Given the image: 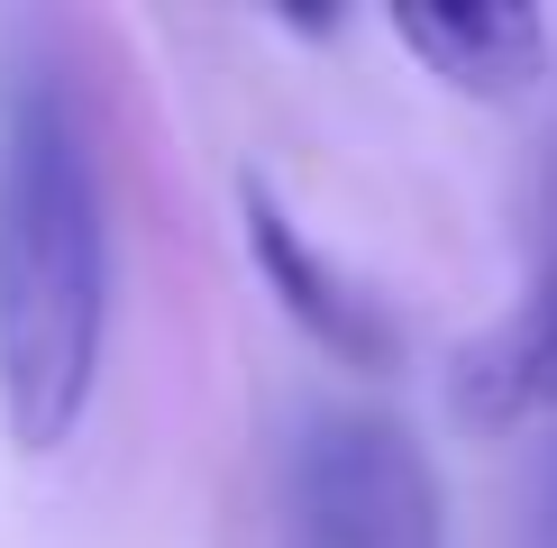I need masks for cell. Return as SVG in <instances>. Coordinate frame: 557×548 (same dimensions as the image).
Listing matches in <instances>:
<instances>
[{
  "mask_svg": "<svg viewBox=\"0 0 557 548\" xmlns=\"http://www.w3.org/2000/svg\"><path fill=\"white\" fill-rule=\"evenodd\" d=\"M110 201L91 128L46 64L0 74V421L18 448H64L101 384Z\"/></svg>",
  "mask_w": 557,
  "mask_h": 548,
  "instance_id": "6da1fadb",
  "label": "cell"
},
{
  "mask_svg": "<svg viewBox=\"0 0 557 548\" xmlns=\"http://www.w3.org/2000/svg\"><path fill=\"white\" fill-rule=\"evenodd\" d=\"M457 411L467 421H548L557 411V155H548V257L530 274L503 329H484L457 365Z\"/></svg>",
  "mask_w": 557,
  "mask_h": 548,
  "instance_id": "277c9868",
  "label": "cell"
},
{
  "mask_svg": "<svg viewBox=\"0 0 557 548\" xmlns=\"http://www.w3.org/2000/svg\"><path fill=\"white\" fill-rule=\"evenodd\" d=\"M247 247H257L265 284L284 292V311H293L330 357H347V365H384V357H393V320H384V302H375L366 284H347V274L320 257L311 238H301L293 211L265 192V183H247Z\"/></svg>",
  "mask_w": 557,
  "mask_h": 548,
  "instance_id": "3957f363",
  "label": "cell"
},
{
  "mask_svg": "<svg viewBox=\"0 0 557 548\" xmlns=\"http://www.w3.org/2000/svg\"><path fill=\"white\" fill-rule=\"evenodd\" d=\"M284 548H448V494L403 421L330 402L284 448Z\"/></svg>",
  "mask_w": 557,
  "mask_h": 548,
  "instance_id": "7a4b0ae2",
  "label": "cell"
},
{
  "mask_svg": "<svg viewBox=\"0 0 557 548\" xmlns=\"http://www.w3.org/2000/svg\"><path fill=\"white\" fill-rule=\"evenodd\" d=\"M393 37L430 64L438 83L475 91V101H512L548 74V18L512 0H475V10H393Z\"/></svg>",
  "mask_w": 557,
  "mask_h": 548,
  "instance_id": "5b68a950",
  "label": "cell"
}]
</instances>
